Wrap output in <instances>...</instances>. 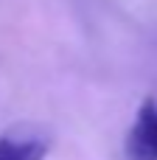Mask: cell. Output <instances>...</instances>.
Wrapping results in <instances>:
<instances>
[{
    "instance_id": "cell-2",
    "label": "cell",
    "mask_w": 157,
    "mask_h": 160,
    "mask_svg": "<svg viewBox=\"0 0 157 160\" xmlns=\"http://www.w3.org/2000/svg\"><path fill=\"white\" fill-rule=\"evenodd\" d=\"M48 155V138L34 129H17L0 138V160H42Z\"/></svg>"
},
{
    "instance_id": "cell-1",
    "label": "cell",
    "mask_w": 157,
    "mask_h": 160,
    "mask_svg": "<svg viewBox=\"0 0 157 160\" xmlns=\"http://www.w3.org/2000/svg\"><path fill=\"white\" fill-rule=\"evenodd\" d=\"M129 160H157V101L146 98L126 135Z\"/></svg>"
}]
</instances>
